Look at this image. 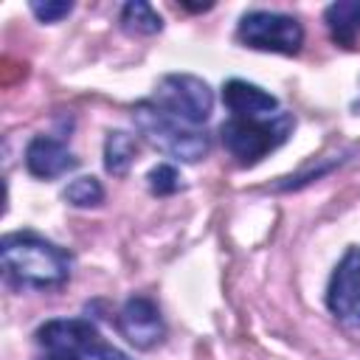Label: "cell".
I'll list each match as a JSON object with an SVG mask.
<instances>
[{
	"label": "cell",
	"mask_w": 360,
	"mask_h": 360,
	"mask_svg": "<svg viewBox=\"0 0 360 360\" xmlns=\"http://www.w3.org/2000/svg\"><path fill=\"white\" fill-rule=\"evenodd\" d=\"M0 262L8 281L17 287L51 290L70 278V253L28 231L3 236Z\"/></svg>",
	"instance_id": "6da1fadb"
},
{
	"label": "cell",
	"mask_w": 360,
	"mask_h": 360,
	"mask_svg": "<svg viewBox=\"0 0 360 360\" xmlns=\"http://www.w3.org/2000/svg\"><path fill=\"white\" fill-rule=\"evenodd\" d=\"M132 121L146 143H152L158 152H163L180 163H197L211 149V141L205 132L169 115L166 110H160L152 101H138L132 107Z\"/></svg>",
	"instance_id": "7a4b0ae2"
},
{
	"label": "cell",
	"mask_w": 360,
	"mask_h": 360,
	"mask_svg": "<svg viewBox=\"0 0 360 360\" xmlns=\"http://www.w3.org/2000/svg\"><path fill=\"white\" fill-rule=\"evenodd\" d=\"M42 360H132L110 346L87 318H53L37 329Z\"/></svg>",
	"instance_id": "3957f363"
},
{
	"label": "cell",
	"mask_w": 360,
	"mask_h": 360,
	"mask_svg": "<svg viewBox=\"0 0 360 360\" xmlns=\"http://www.w3.org/2000/svg\"><path fill=\"white\" fill-rule=\"evenodd\" d=\"M292 132L290 112H273L267 118H228L219 127V138L231 158L242 166L259 163L264 155L278 149Z\"/></svg>",
	"instance_id": "277c9868"
},
{
	"label": "cell",
	"mask_w": 360,
	"mask_h": 360,
	"mask_svg": "<svg viewBox=\"0 0 360 360\" xmlns=\"http://www.w3.org/2000/svg\"><path fill=\"white\" fill-rule=\"evenodd\" d=\"M149 101L158 104L160 110H166L169 115L186 121L191 127H197V124L208 121V115L214 110V90L200 76H191V73H166L155 84V96Z\"/></svg>",
	"instance_id": "5b68a950"
},
{
	"label": "cell",
	"mask_w": 360,
	"mask_h": 360,
	"mask_svg": "<svg viewBox=\"0 0 360 360\" xmlns=\"http://www.w3.org/2000/svg\"><path fill=\"white\" fill-rule=\"evenodd\" d=\"M236 37L242 45L273 53H298L304 45V28L295 17L278 11H248L236 25Z\"/></svg>",
	"instance_id": "8992f818"
},
{
	"label": "cell",
	"mask_w": 360,
	"mask_h": 360,
	"mask_svg": "<svg viewBox=\"0 0 360 360\" xmlns=\"http://www.w3.org/2000/svg\"><path fill=\"white\" fill-rule=\"evenodd\" d=\"M329 312L349 329H360V248H349L326 284Z\"/></svg>",
	"instance_id": "52a82bcc"
},
{
	"label": "cell",
	"mask_w": 360,
	"mask_h": 360,
	"mask_svg": "<svg viewBox=\"0 0 360 360\" xmlns=\"http://www.w3.org/2000/svg\"><path fill=\"white\" fill-rule=\"evenodd\" d=\"M118 332L127 338V343H132L135 349H152L163 340L166 326L160 318V309L152 298L146 295H135L129 298L121 312H118Z\"/></svg>",
	"instance_id": "ba28073f"
},
{
	"label": "cell",
	"mask_w": 360,
	"mask_h": 360,
	"mask_svg": "<svg viewBox=\"0 0 360 360\" xmlns=\"http://www.w3.org/2000/svg\"><path fill=\"white\" fill-rule=\"evenodd\" d=\"M76 163H79L76 155L51 135H37L25 146V169L39 180L62 177L65 172L76 169Z\"/></svg>",
	"instance_id": "9c48e42d"
},
{
	"label": "cell",
	"mask_w": 360,
	"mask_h": 360,
	"mask_svg": "<svg viewBox=\"0 0 360 360\" xmlns=\"http://www.w3.org/2000/svg\"><path fill=\"white\" fill-rule=\"evenodd\" d=\"M222 101L233 112V118H267L278 110V98L267 93L264 87L245 82V79H231L222 87Z\"/></svg>",
	"instance_id": "30bf717a"
},
{
	"label": "cell",
	"mask_w": 360,
	"mask_h": 360,
	"mask_svg": "<svg viewBox=\"0 0 360 360\" xmlns=\"http://www.w3.org/2000/svg\"><path fill=\"white\" fill-rule=\"evenodd\" d=\"M323 22L335 42L352 45L354 37L360 34V0H338V3L326 6Z\"/></svg>",
	"instance_id": "8fae6325"
},
{
	"label": "cell",
	"mask_w": 360,
	"mask_h": 360,
	"mask_svg": "<svg viewBox=\"0 0 360 360\" xmlns=\"http://www.w3.org/2000/svg\"><path fill=\"white\" fill-rule=\"evenodd\" d=\"M135 152H138V143L129 132L124 129H112L107 132V141H104V169L112 174V177H124L135 160Z\"/></svg>",
	"instance_id": "7c38bea8"
},
{
	"label": "cell",
	"mask_w": 360,
	"mask_h": 360,
	"mask_svg": "<svg viewBox=\"0 0 360 360\" xmlns=\"http://www.w3.org/2000/svg\"><path fill=\"white\" fill-rule=\"evenodd\" d=\"M121 25H124V31H129V34H143V37H149V34H158V31L163 28V20H160V14H158L149 3H143V0H129V3L121 8Z\"/></svg>",
	"instance_id": "4fadbf2b"
},
{
	"label": "cell",
	"mask_w": 360,
	"mask_h": 360,
	"mask_svg": "<svg viewBox=\"0 0 360 360\" xmlns=\"http://www.w3.org/2000/svg\"><path fill=\"white\" fill-rule=\"evenodd\" d=\"M62 197L76 205V208H93V205H101L104 202V188L96 177L84 174V177H76L68 183V188L62 191Z\"/></svg>",
	"instance_id": "5bb4252c"
},
{
	"label": "cell",
	"mask_w": 360,
	"mask_h": 360,
	"mask_svg": "<svg viewBox=\"0 0 360 360\" xmlns=\"http://www.w3.org/2000/svg\"><path fill=\"white\" fill-rule=\"evenodd\" d=\"M146 183H149V191L158 194V197H169V194L180 191V186H183L177 169L169 166V163H158V166L146 174Z\"/></svg>",
	"instance_id": "9a60e30c"
},
{
	"label": "cell",
	"mask_w": 360,
	"mask_h": 360,
	"mask_svg": "<svg viewBox=\"0 0 360 360\" xmlns=\"http://www.w3.org/2000/svg\"><path fill=\"white\" fill-rule=\"evenodd\" d=\"M31 14L39 20V22H59V20H65L70 11H73V3L70 0H34L31 6Z\"/></svg>",
	"instance_id": "2e32d148"
},
{
	"label": "cell",
	"mask_w": 360,
	"mask_h": 360,
	"mask_svg": "<svg viewBox=\"0 0 360 360\" xmlns=\"http://www.w3.org/2000/svg\"><path fill=\"white\" fill-rule=\"evenodd\" d=\"M183 8H188V11H208L214 3H180Z\"/></svg>",
	"instance_id": "e0dca14e"
}]
</instances>
